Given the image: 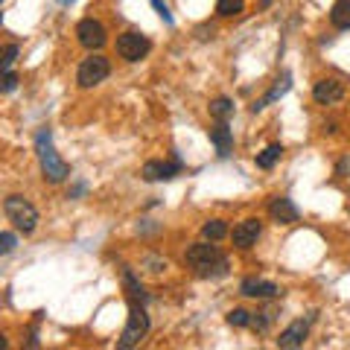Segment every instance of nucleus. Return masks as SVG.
Here are the masks:
<instances>
[{"label":"nucleus","mask_w":350,"mask_h":350,"mask_svg":"<svg viewBox=\"0 0 350 350\" xmlns=\"http://www.w3.org/2000/svg\"><path fill=\"white\" fill-rule=\"evenodd\" d=\"M187 262L199 271V278H225L228 275V257L213 245V239L190 245Z\"/></svg>","instance_id":"f257e3e1"},{"label":"nucleus","mask_w":350,"mask_h":350,"mask_svg":"<svg viewBox=\"0 0 350 350\" xmlns=\"http://www.w3.org/2000/svg\"><path fill=\"white\" fill-rule=\"evenodd\" d=\"M36 152H38V163H41L44 178H47L50 184H62L70 175V167L59 158L56 146H53V131L50 129H38V135H36Z\"/></svg>","instance_id":"f03ea898"},{"label":"nucleus","mask_w":350,"mask_h":350,"mask_svg":"<svg viewBox=\"0 0 350 350\" xmlns=\"http://www.w3.org/2000/svg\"><path fill=\"white\" fill-rule=\"evenodd\" d=\"M3 213H6L9 222L24 234H32L38 228V211L24 199V196H9L3 202Z\"/></svg>","instance_id":"7ed1b4c3"},{"label":"nucleus","mask_w":350,"mask_h":350,"mask_svg":"<svg viewBox=\"0 0 350 350\" xmlns=\"http://www.w3.org/2000/svg\"><path fill=\"white\" fill-rule=\"evenodd\" d=\"M146 333H149V315L144 310V304H135V306H131V312H129V321H126L123 336H120L117 345L123 347V350L137 347L146 338Z\"/></svg>","instance_id":"20e7f679"},{"label":"nucleus","mask_w":350,"mask_h":350,"mask_svg":"<svg viewBox=\"0 0 350 350\" xmlns=\"http://www.w3.org/2000/svg\"><path fill=\"white\" fill-rule=\"evenodd\" d=\"M108 73H111L108 59L100 56V53H91V56L79 64V70H76V82H79V88H94V85L105 82Z\"/></svg>","instance_id":"39448f33"},{"label":"nucleus","mask_w":350,"mask_h":350,"mask_svg":"<svg viewBox=\"0 0 350 350\" xmlns=\"http://www.w3.org/2000/svg\"><path fill=\"white\" fill-rule=\"evenodd\" d=\"M149 50H152V41L146 36H140V32H123L117 38V53L126 62H140Z\"/></svg>","instance_id":"423d86ee"},{"label":"nucleus","mask_w":350,"mask_h":350,"mask_svg":"<svg viewBox=\"0 0 350 350\" xmlns=\"http://www.w3.org/2000/svg\"><path fill=\"white\" fill-rule=\"evenodd\" d=\"M76 38H79V44L85 50H100V47H105V41H108V36H105V27L100 24V21H94V18H85V21H79V27H76Z\"/></svg>","instance_id":"0eeeda50"},{"label":"nucleus","mask_w":350,"mask_h":350,"mask_svg":"<svg viewBox=\"0 0 350 350\" xmlns=\"http://www.w3.org/2000/svg\"><path fill=\"white\" fill-rule=\"evenodd\" d=\"M312 96L319 105H336V103H342V96H345V85L338 79H321V82H315Z\"/></svg>","instance_id":"6e6552de"},{"label":"nucleus","mask_w":350,"mask_h":350,"mask_svg":"<svg viewBox=\"0 0 350 350\" xmlns=\"http://www.w3.org/2000/svg\"><path fill=\"white\" fill-rule=\"evenodd\" d=\"M181 172L178 161H146L144 163V178L146 181H170Z\"/></svg>","instance_id":"1a4fd4ad"},{"label":"nucleus","mask_w":350,"mask_h":350,"mask_svg":"<svg viewBox=\"0 0 350 350\" xmlns=\"http://www.w3.org/2000/svg\"><path fill=\"white\" fill-rule=\"evenodd\" d=\"M239 292H243L245 298H278L280 295L278 283L262 280V278H245L243 283H239Z\"/></svg>","instance_id":"9d476101"},{"label":"nucleus","mask_w":350,"mask_h":350,"mask_svg":"<svg viewBox=\"0 0 350 350\" xmlns=\"http://www.w3.org/2000/svg\"><path fill=\"white\" fill-rule=\"evenodd\" d=\"M260 234H262V225H260V219H245V222H239L237 228H234V245L237 248H251L260 239Z\"/></svg>","instance_id":"9b49d317"},{"label":"nucleus","mask_w":350,"mask_h":350,"mask_svg":"<svg viewBox=\"0 0 350 350\" xmlns=\"http://www.w3.org/2000/svg\"><path fill=\"white\" fill-rule=\"evenodd\" d=\"M269 213L275 222L280 225H292V222H298V207L292 204V199H286V196H278V199H271L269 202Z\"/></svg>","instance_id":"f8f14e48"},{"label":"nucleus","mask_w":350,"mask_h":350,"mask_svg":"<svg viewBox=\"0 0 350 350\" xmlns=\"http://www.w3.org/2000/svg\"><path fill=\"white\" fill-rule=\"evenodd\" d=\"M306 336H310V321H292L286 330L280 333L278 347H301Z\"/></svg>","instance_id":"ddd939ff"},{"label":"nucleus","mask_w":350,"mask_h":350,"mask_svg":"<svg viewBox=\"0 0 350 350\" xmlns=\"http://www.w3.org/2000/svg\"><path fill=\"white\" fill-rule=\"evenodd\" d=\"M211 140H213V146L219 152V158H228L231 155V149H234V135H231V129H228V123H216L211 129Z\"/></svg>","instance_id":"4468645a"},{"label":"nucleus","mask_w":350,"mask_h":350,"mask_svg":"<svg viewBox=\"0 0 350 350\" xmlns=\"http://www.w3.org/2000/svg\"><path fill=\"white\" fill-rule=\"evenodd\" d=\"M289 88H292V76H289V73H283V76H280V79L275 82V88H271V91H269L266 96H262V100H260V103H254V105H251V111H254V114H257V111H262V108H266V105H271V103H275V100H280V96H283V94H286V91H289Z\"/></svg>","instance_id":"2eb2a0df"},{"label":"nucleus","mask_w":350,"mask_h":350,"mask_svg":"<svg viewBox=\"0 0 350 350\" xmlns=\"http://www.w3.org/2000/svg\"><path fill=\"white\" fill-rule=\"evenodd\" d=\"M123 286H126V295H129L131 306H135V304H146V301H149V295L144 292V286H140V283H137L135 271H131L129 266L123 269Z\"/></svg>","instance_id":"dca6fc26"},{"label":"nucleus","mask_w":350,"mask_h":350,"mask_svg":"<svg viewBox=\"0 0 350 350\" xmlns=\"http://www.w3.org/2000/svg\"><path fill=\"white\" fill-rule=\"evenodd\" d=\"M330 21L336 29H350V0H336L330 9Z\"/></svg>","instance_id":"f3484780"},{"label":"nucleus","mask_w":350,"mask_h":350,"mask_svg":"<svg viewBox=\"0 0 350 350\" xmlns=\"http://www.w3.org/2000/svg\"><path fill=\"white\" fill-rule=\"evenodd\" d=\"M280 158H283V146H280V144H271V146H266V149H262L260 155H257V167H260V170H271Z\"/></svg>","instance_id":"a211bd4d"},{"label":"nucleus","mask_w":350,"mask_h":350,"mask_svg":"<svg viewBox=\"0 0 350 350\" xmlns=\"http://www.w3.org/2000/svg\"><path fill=\"white\" fill-rule=\"evenodd\" d=\"M211 114L219 120V123H228V120L234 117V103L228 100V96H219V100L211 103Z\"/></svg>","instance_id":"6ab92c4d"},{"label":"nucleus","mask_w":350,"mask_h":350,"mask_svg":"<svg viewBox=\"0 0 350 350\" xmlns=\"http://www.w3.org/2000/svg\"><path fill=\"white\" fill-rule=\"evenodd\" d=\"M216 12L222 18H234L245 12V0H216Z\"/></svg>","instance_id":"aec40b11"},{"label":"nucleus","mask_w":350,"mask_h":350,"mask_svg":"<svg viewBox=\"0 0 350 350\" xmlns=\"http://www.w3.org/2000/svg\"><path fill=\"white\" fill-rule=\"evenodd\" d=\"M202 237L204 239H213V243H219V239L228 237V225L222 222V219H211L204 228H202Z\"/></svg>","instance_id":"412c9836"},{"label":"nucleus","mask_w":350,"mask_h":350,"mask_svg":"<svg viewBox=\"0 0 350 350\" xmlns=\"http://www.w3.org/2000/svg\"><path fill=\"white\" fill-rule=\"evenodd\" d=\"M228 324L231 327H251V312L248 310H231L228 312Z\"/></svg>","instance_id":"4be33fe9"},{"label":"nucleus","mask_w":350,"mask_h":350,"mask_svg":"<svg viewBox=\"0 0 350 350\" xmlns=\"http://www.w3.org/2000/svg\"><path fill=\"white\" fill-rule=\"evenodd\" d=\"M15 59H18V44H6V50H3V73L12 70Z\"/></svg>","instance_id":"5701e85b"},{"label":"nucleus","mask_w":350,"mask_h":350,"mask_svg":"<svg viewBox=\"0 0 350 350\" xmlns=\"http://www.w3.org/2000/svg\"><path fill=\"white\" fill-rule=\"evenodd\" d=\"M12 248H15V234L3 231V234H0V254H9Z\"/></svg>","instance_id":"b1692460"},{"label":"nucleus","mask_w":350,"mask_h":350,"mask_svg":"<svg viewBox=\"0 0 350 350\" xmlns=\"http://www.w3.org/2000/svg\"><path fill=\"white\" fill-rule=\"evenodd\" d=\"M149 3H152V9H155V12L163 18V24H170V27H172V12H170V9L163 6L161 0H149Z\"/></svg>","instance_id":"393cba45"},{"label":"nucleus","mask_w":350,"mask_h":350,"mask_svg":"<svg viewBox=\"0 0 350 350\" xmlns=\"http://www.w3.org/2000/svg\"><path fill=\"white\" fill-rule=\"evenodd\" d=\"M15 85H18V76H15L12 70H6V73H3V85H0V88H3V94H12Z\"/></svg>","instance_id":"a878e982"},{"label":"nucleus","mask_w":350,"mask_h":350,"mask_svg":"<svg viewBox=\"0 0 350 350\" xmlns=\"http://www.w3.org/2000/svg\"><path fill=\"white\" fill-rule=\"evenodd\" d=\"M336 175H350V155H345L342 161H338V167H336Z\"/></svg>","instance_id":"bb28decb"},{"label":"nucleus","mask_w":350,"mask_h":350,"mask_svg":"<svg viewBox=\"0 0 350 350\" xmlns=\"http://www.w3.org/2000/svg\"><path fill=\"white\" fill-rule=\"evenodd\" d=\"M85 190H88V184H76V187L68 193V199H76V196H82Z\"/></svg>","instance_id":"cd10ccee"},{"label":"nucleus","mask_w":350,"mask_h":350,"mask_svg":"<svg viewBox=\"0 0 350 350\" xmlns=\"http://www.w3.org/2000/svg\"><path fill=\"white\" fill-rule=\"evenodd\" d=\"M59 3H62V6H73V3H76V0H59Z\"/></svg>","instance_id":"c85d7f7f"}]
</instances>
